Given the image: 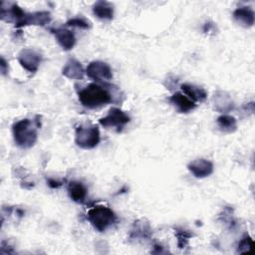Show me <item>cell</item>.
I'll return each instance as SVG.
<instances>
[{"label": "cell", "mask_w": 255, "mask_h": 255, "mask_svg": "<svg viewBox=\"0 0 255 255\" xmlns=\"http://www.w3.org/2000/svg\"><path fill=\"white\" fill-rule=\"evenodd\" d=\"M80 103L88 109H98L114 101L113 94L105 86L92 83L78 93Z\"/></svg>", "instance_id": "1"}, {"label": "cell", "mask_w": 255, "mask_h": 255, "mask_svg": "<svg viewBox=\"0 0 255 255\" xmlns=\"http://www.w3.org/2000/svg\"><path fill=\"white\" fill-rule=\"evenodd\" d=\"M40 126L39 120L24 119L16 122L12 128L15 143L22 148L32 147L37 141V129Z\"/></svg>", "instance_id": "2"}, {"label": "cell", "mask_w": 255, "mask_h": 255, "mask_svg": "<svg viewBox=\"0 0 255 255\" xmlns=\"http://www.w3.org/2000/svg\"><path fill=\"white\" fill-rule=\"evenodd\" d=\"M88 220L96 230L104 232L116 223L117 215L108 206L96 205L88 211Z\"/></svg>", "instance_id": "3"}, {"label": "cell", "mask_w": 255, "mask_h": 255, "mask_svg": "<svg viewBox=\"0 0 255 255\" xmlns=\"http://www.w3.org/2000/svg\"><path fill=\"white\" fill-rule=\"evenodd\" d=\"M100 130L97 126L80 125L76 128L75 142L82 148H94L100 142Z\"/></svg>", "instance_id": "4"}, {"label": "cell", "mask_w": 255, "mask_h": 255, "mask_svg": "<svg viewBox=\"0 0 255 255\" xmlns=\"http://www.w3.org/2000/svg\"><path fill=\"white\" fill-rule=\"evenodd\" d=\"M129 122V117L118 108H112L108 115L102 119H100L99 123L104 128H117L118 131L122 130V128Z\"/></svg>", "instance_id": "5"}, {"label": "cell", "mask_w": 255, "mask_h": 255, "mask_svg": "<svg viewBox=\"0 0 255 255\" xmlns=\"http://www.w3.org/2000/svg\"><path fill=\"white\" fill-rule=\"evenodd\" d=\"M86 74L96 82H105L113 78L111 67L102 61L91 62L86 69Z\"/></svg>", "instance_id": "6"}, {"label": "cell", "mask_w": 255, "mask_h": 255, "mask_svg": "<svg viewBox=\"0 0 255 255\" xmlns=\"http://www.w3.org/2000/svg\"><path fill=\"white\" fill-rule=\"evenodd\" d=\"M18 61L25 70L30 73H35L40 66L42 56L33 49H24L19 53Z\"/></svg>", "instance_id": "7"}, {"label": "cell", "mask_w": 255, "mask_h": 255, "mask_svg": "<svg viewBox=\"0 0 255 255\" xmlns=\"http://www.w3.org/2000/svg\"><path fill=\"white\" fill-rule=\"evenodd\" d=\"M51 21V14L47 11L25 13L23 18L15 25L16 27H23L27 25L44 26Z\"/></svg>", "instance_id": "8"}, {"label": "cell", "mask_w": 255, "mask_h": 255, "mask_svg": "<svg viewBox=\"0 0 255 255\" xmlns=\"http://www.w3.org/2000/svg\"><path fill=\"white\" fill-rule=\"evenodd\" d=\"M188 170L197 178H203L209 176L213 172V164L211 161L199 158L190 161L187 165Z\"/></svg>", "instance_id": "9"}, {"label": "cell", "mask_w": 255, "mask_h": 255, "mask_svg": "<svg viewBox=\"0 0 255 255\" xmlns=\"http://www.w3.org/2000/svg\"><path fill=\"white\" fill-rule=\"evenodd\" d=\"M233 18L240 26L244 28L252 27L255 22L254 11L248 6L239 7L236 10H234Z\"/></svg>", "instance_id": "10"}, {"label": "cell", "mask_w": 255, "mask_h": 255, "mask_svg": "<svg viewBox=\"0 0 255 255\" xmlns=\"http://www.w3.org/2000/svg\"><path fill=\"white\" fill-rule=\"evenodd\" d=\"M52 33L55 35L57 42L64 50H71L76 44V38L72 31L66 28L52 29Z\"/></svg>", "instance_id": "11"}, {"label": "cell", "mask_w": 255, "mask_h": 255, "mask_svg": "<svg viewBox=\"0 0 255 255\" xmlns=\"http://www.w3.org/2000/svg\"><path fill=\"white\" fill-rule=\"evenodd\" d=\"M168 100L179 113H188L196 108V104L181 93L173 94Z\"/></svg>", "instance_id": "12"}, {"label": "cell", "mask_w": 255, "mask_h": 255, "mask_svg": "<svg viewBox=\"0 0 255 255\" xmlns=\"http://www.w3.org/2000/svg\"><path fill=\"white\" fill-rule=\"evenodd\" d=\"M151 236V228L149 223L145 220L139 219L133 222L129 233V239H147Z\"/></svg>", "instance_id": "13"}, {"label": "cell", "mask_w": 255, "mask_h": 255, "mask_svg": "<svg viewBox=\"0 0 255 255\" xmlns=\"http://www.w3.org/2000/svg\"><path fill=\"white\" fill-rule=\"evenodd\" d=\"M62 73L65 77L73 80H81L84 77L85 71L82 64L76 59H70L63 67Z\"/></svg>", "instance_id": "14"}, {"label": "cell", "mask_w": 255, "mask_h": 255, "mask_svg": "<svg viewBox=\"0 0 255 255\" xmlns=\"http://www.w3.org/2000/svg\"><path fill=\"white\" fill-rule=\"evenodd\" d=\"M68 194L73 201L78 203H84L87 198L88 190L81 181L73 180L70 181L68 184Z\"/></svg>", "instance_id": "15"}, {"label": "cell", "mask_w": 255, "mask_h": 255, "mask_svg": "<svg viewBox=\"0 0 255 255\" xmlns=\"http://www.w3.org/2000/svg\"><path fill=\"white\" fill-rule=\"evenodd\" d=\"M213 104H214V108L221 113L229 112L234 107L233 101L229 96V94L223 91H217L216 93H214Z\"/></svg>", "instance_id": "16"}, {"label": "cell", "mask_w": 255, "mask_h": 255, "mask_svg": "<svg viewBox=\"0 0 255 255\" xmlns=\"http://www.w3.org/2000/svg\"><path fill=\"white\" fill-rule=\"evenodd\" d=\"M93 13L101 20H112L114 17V6L108 1H97L93 6Z\"/></svg>", "instance_id": "17"}, {"label": "cell", "mask_w": 255, "mask_h": 255, "mask_svg": "<svg viewBox=\"0 0 255 255\" xmlns=\"http://www.w3.org/2000/svg\"><path fill=\"white\" fill-rule=\"evenodd\" d=\"M180 88L184 93V95L194 103L203 102L207 98V93L201 87L185 83V84H182Z\"/></svg>", "instance_id": "18"}, {"label": "cell", "mask_w": 255, "mask_h": 255, "mask_svg": "<svg viewBox=\"0 0 255 255\" xmlns=\"http://www.w3.org/2000/svg\"><path fill=\"white\" fill-rule=\"evenodd\" d=\"M216 124L218 128L225 132H233L237 128V122L234 117L229 115H222L217 118Z\"/></svg>", "instance_id": "19"}, {"label": "cell", "mask_w": 255, "mask_h": 255, "mask_svg": "<svg viewBox=\"0 0 255 255\" xmlns=\"http://www.w3.org/2000/svg\"><path fill=\"white\" fill-rule=\"evenodd\" d=\"M174 230H175L174 231L175 236L177 238V246H178V248H180V249L185 248L187 246V244H188L189 239L193 236L192 233H190L188 230H185L182 227H175Z\"/></svg>", "instance_id": "20"}, {"label": "cell", "mask_w": 255, "mask_h": 255, "mask_svg": "<svg viewBox=\"0 0 255 255\" xmlns=\"http://www.w3.org/2000/svg\"><path fill=\"white\" fill-rule=\"evenodd\" d=\"M254 246V242L252 238L249 235H245L238 243L237 247V252L238 253H246L250 252Z\"/></svg>", "instance_id": "21"}, {"label": "cell", "mask_w": 255, "mask_h": 255, "mask_svg": "<svg viewBox=\"0 0 255 255\" xmlns=\"http://www.w3.org/2000/svg\"><path fill=\"white\" fill-rule=\"evenodd\" d=\"M66 25L72 26V27H79V28H83V29H88L91 27V23L83 17L72 18L66 22Z\"/></svg>", "instance_id": "22"}, {"label": "cell", "mask_w": 255, "mask_h": 255, "mask_svg": "<svg viewBox=\"0 0 255 255\" xmlns=\"http://www.w3.org/2000/svg\"><path fill=\"white\" fill-rule=\"evenodd\" d=\"M0 67H1V73L2 75H6L8 72V64L5 61V59L2 57L1 58V63H0Z\"/></svg>", "instance_id": "23"}, {"label": "cell", "mask_w": 255, "mask_h": 255, "mask_svg": "<svg viewBox=\"0 0 255 255\" xmlns=\"http://www.w3.org/2000/svg\"><path fill=\"white\" fill-rule=\"evenodd\" d=\"M47 182H48V185L50 186V187H52V188H58L59 186H61V182H59L58 180H55V179H51V178H49L48 180H47Z\"/></svg>", "instance_id": "24"}]
</instances>
